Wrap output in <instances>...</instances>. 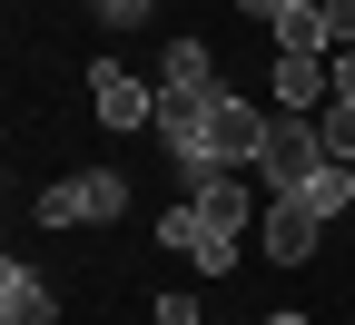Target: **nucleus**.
<instances>
[{
  "label": "nucleus",
  "instance_id": "nucleus-10",
  "mask_svg": "<svg viewBox=\"0 0 355 325\" xmlns=\"http://www.w3.org/2000/svg\"><path fill=\"white\" fill-rule=\"evenodd\" d=\"M296 207H306V217H326V227H336V217L355 207V168H345V158H326V168H316V177H306V188H296Z\"/></svg>",
  "mask_w": 355,
  "mask_h": 325
},
{
  "label": "nucleus",
  "instance_id": "nucleus-14",
  "mask_svg": "<svg viewBox=\"0 0 355 325\" xmlns=\"http://www.w3.org/2000/svg\"><path fill=\"white\" fill-rule=\"evenodd\" d=\"M326 30H336V50H355V0H326Z\"/></svg>",
  "mask_w": 355,
  "mask_h": 325
},
{
  "label": "nucleus",
  "instance_id": "nucleus-1",
  "mask_svg": "<svg viewBox=\"0 0 355 325\" xmlns=\"http://www.w3.org/2000/svg\"><path fill=\"white\" fill-rule=\"evenodd\" d=\"M247 207H257L247 177H237V168H207V177H188V188L168 197L158 247H178L198 276H227V266H237V237H247Z\"/></svg>",
  "mask_w": 355,
  "mask_h": 325
},
{
  "label": "nucleus",
  "instance_id": "nucleus-3",
  "mask_svg": "<svg viewBox=\"0 0 355 325\" xmlns=\"http://www.w3.org/2000/svg\"><path fill=\"white\" fill-rule=\"evenodd\" d=\"M316 168H326V128L296 118V109H277V118H266V148H257V188L266 197H296Z\"/></svg>",
  "mask_w": 355,
  "mask_h": 325
},
{
  "label": "nucleus",
  "instance_id": "nucleus-16",
  "mask_svg": "<svg viewBox=\"0 0 355 325\" xmlns=\"http://www.w3.org/2000/svg\"><path fill=\"white\" fill-rule=\"evenodd\" d=\"M266 325H306V315H266Z\"/></svg>",
  "mask_w": 355,
  "mask_h": 325
},
{
  "label": "nucleus",
  "instance_id": "nucleus-9",
  "mask_svg": "<svg viewBox=\"0 0 355 325\" xmlns=\"http://www.w3.org/2000/svg\"><path fill=\"white\" fill-rule=\"evenodd\" d=\"M277 50H286V60H326V50H336L326 0H296V10H277Z\"/></svg>",
  "mask_w": 355,
  "mask_h": 325
},
{
  "label": "nucleus",
  "instance_id": "nucleus-2",
  "mask_svg": "<svg viewBox=\"0 0 355 325\" xmlns=\"http://www.w3.org/2000/svg\"><path fill=\"white\" fill-rule=\"evenodd\" d=\"M257 148H266V109L247 99V89H217L207 118H198V158H188V177H207V168H257ZM188 177H178V188H188Z\"/></svg>",
  "mask_w": 355,
  "mask_h": 325
},
{
  "label": "nucleus",
  "instance_id": "nucleus-4",
  "mask_svg": "<svg viewBox=\"0 0 355 325\" xmlns=\"http://www.w3.org/2000/svg\"><path fill=\"white\" fill-rule=\"evenodd\" d=\"M40 227H89V217H128V177L119 168H79V177H60V188H40V207H30Z\"/></svg>",
  "mask_w": 355,
  "mask_h": 325
},
{
  "label": "nucleus",
  "instance_id": "nucleus-12",
  "mask_svg": "<svg viewBox=\"0 0 355 325\" xmlns=\"http://www.w3.org/2000/svg\"><path fill=\"white\" fill-rule=\"evenodd\" d=\"M148 325H207V306H198V296H178V286H168V296L148 306Z\"/></svg>",
  "mask_w": 355,
  "mask_h": 325
},
{
  "label": "nucleus",
  "instance_id": "nucleus-15",
  "mask_svg": "<svg viewBox=\"0 0 355 325\" xmlns=\"http://www.w3.org/2000/svg\"><path fill=\"white\" fill-rule=\"evenodd\" d=\"M227 10H237V20H266V30H277V10H296V0H227Z\"/></svg>",
  "mask_w": 355,
  "mask_h": 325
},
{
  "label": "nucleus",
  "instance_id": "nucleus-11",
  "mask_svg": "<svg viewBox=\"0 0 355 325\" xmlns=\"http://www.w3.org/2000/svg\"><path fill=\"white\" fill-rule=\"evenodd\" d=\"M316 128H326V158H345V168H355V99H326V109H316Z\"/></svg>",
  "mask_w": 355,
  "mask_h": 325
},
{
  "label": "nucleus",
  "instance_id": "nucleus-7",
  "mask_svg": "<svg viewBox=\"0 0 355 325\" xmlns=\"http://www.w3.org/2000/svg\"><path fill=\"white\" fill-rule=\"evenodd\" d=\"M0 325H60V286H50V276H40V266H0Z\"/></svg>",
  "mask_w": 355,
  "mask_h": 325
},
{
  "label": "nucleus",
  "instance_id": "nucleus-6",
  "mask_svg": "<svg viewBox=\"0 0 355 325\" xmlns=\"http://www.w3.org/2000/svg\"><path fill=\"white\" fill-rule=\"evenodd\" d=\"M89 89H99V118H109V128H158V89H148L139 69L99 60V69H89Z\"/></svg>",
  "mask_w": 355,
  "mask_h": 325
},
{
  "label": "nucleus",
  "instance_id": "nucleus-13",
  "mask_svg": "<svg viewBox=\"0 0 355 325\" xmlns=\"http://www.w3.org/2000/svg\"><path fill=\"white\" fill-rule=\"evenodd\" d=\"M89 10H99V20H109V30H139V20H148V10H158V0H89Z\"/></svg>",
  "mask_w": 355,
  "mask_h": 325
},
{
  "label": "nucleus",
  "instance_id": "nucleus-8",
  "mask_svg": "<svg viewBox=\"0 0 355 325\" xmlns=\"http://www.w3.org/2000/svg\"><path fill=\"white\" fill-rule=\"evenodd\" d=\"M326 237V217H306L296 197H266V266H306Z\"/></svg>",
  "mask_w": 355,
  "mask_h": 325
},
{
  "label": "nucleus",
  "instance_id": "nucleus-5",
  "mask_svg": "<svg viewBox=\"0 0 355 325\" xmlns=\"http://www.w3.org/2000/svg\"><path fill=\"white\" fill-rule=\"evenodd\" d=\"M207 99H217L207 39H168V60H158V109H207Z\"/></svg>",
  "mask_w": 355,
  "mask_h": 325
}]
</instances>
